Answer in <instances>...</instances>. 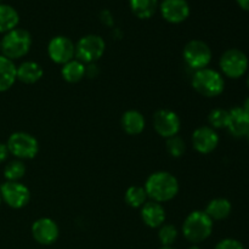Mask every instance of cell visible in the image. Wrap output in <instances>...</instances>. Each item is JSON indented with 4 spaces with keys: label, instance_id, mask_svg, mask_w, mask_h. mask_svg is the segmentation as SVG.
<instances>
[{
    "label": "cell",
    "instance_id": "obj_24",
    "mask_svg": "<svg viewBox=\"0 0 249 249\" xmlns=\"http://www.w3.org/2000/svg\"><path fill=\"white\" fill-rule=\"evenodd\" d=\"M147 198L148 197L145 191V187L136 186V185L129 187L124 195L125 203L131 208H141L147 202Z\"/></svg>",
    "mask_w": 249,
    "mask_h": 249
},
{
    "label": "cell",
    "instance_id": "obj_25",
    "mask_svg": "<svg viewBox=\"0 0 249 249\" xmlns=\"http://www.w3.org/2000/svg\"><path fill=\"white\" fill-rule=\"evenodd\" d=\"M27 172L26 164L22 160H15L7 163L4 168V178L6 181H19Z\"/></svg>",
    "mask_w": 249,
    "mask_h": 249
},
{
    "label": "cell",
    "instance_id": "obj_18",
    "mask_svg": "<svg viewBox=\"0 0 249 249\" xmlns=\"http://www.w3.org/2000/svg\"><path fill=\"white\" fill-rule=\"evenodd\" d=\"M43 74L41 66L34 61H26L17 67V80L23 84H34L41 79Z\"/></svg>",
    "mask_w": 249,
    "mask_h": 249
},
{
    "label": "cell",
    "instance_id": "obj_6",
    "mask_svg": "<svg viewBox=\"0 0 249 249\" xmlns=\"http://www.w3.org/2000/svg\"><path fill=\"white\" fill-rule=\"evenodd\" d=\"M106 50L104 38L97 34L82 36L75 44V57L84 65H91L102 57Z\"/></svg>",
    "mask_w": 249,
    "mask_h": 249
},
{
    "label": "cell",
    "instance_id": "obj_3",
    "mask_svg": "<svg viewBox=\"0 0 249 249\" xmlns=\"http://www.w3.org/2000/svg\"><path fill=\"white\" fill-rule=\"evenodd\" d=\"M0 40H1V55L11 61L24 57L31 50V33L23 28L17 27L7 32Z\"/></svg>",
    "mask_w": 249,
    "mask_h": 249
},
{
    "label": "cell",
    "instance_id": "obj_26",
    "mask_svg": "<svg viewBox=\"0 0 249 249\" xmlns=\"http://www.w3.org/2000/svg\"><path fill=\"white\" fill-rule=\"evenodd\" d=\"M178 235L179 232H178L177 228L170 224H163L158 230V240L163 247H170L174 245L175 241L178 240Z\"/></svg>",
    "mask_w": 249,
    "mask_h": 249
},
{
    "label": "cell",
    "instance_id": "obj_23",
    "mask_svg": "<svg viewBox=\"0 0 249 249\" xmlns=\"http://www.w3.org/2000/svg\"><path fill=\"white\" fill-rule=\"evenodd\" d=\"M129 5L131 12L141 19L151 18L160 7L158 0H129Z\"/></svg>",
    "mask_w": 249,
    "mask_h": 249
},
{
    "label": "cell",
    "instance_id": "obj_28",
    "mask_svg": "<svg viewBox=\"0 0 249 249\" xmlns=\"http://www.w3.org/2000/svg\"><path fill=\"white\" fill-rule=\"evenodd\" d=\"M167 151L172 157L179 158L185 155L186 152V143L180 136H173V138L167 139Z\"/></svg>",
    "mask_w": 249,
    "mask_h": 249
},
{
    "label": "cell",
    "instance_id": "obj_1",
    "mask_svg": "<svg viewBox=\"0 0 249 249\" xmlns=\"http://www.w3.org/2000/svg\"><path fill=\"white\" fill-rule=\"evenodd\" d=\"M145 191L151 201L164 203L175 198L179 192V182L168 172L152 173L145 182Z\"/></svg>",
    "mask_w": 249,
    "mask_h": 249
},
{
    "label": "cell",
    "instance_id": "obj_40",
    "mask_svg": "<svg viewBox=\"0 0 249 249\" xmlns=\"http://www.w3.org/2000/svg\"><path fill=\"white\" fill-rule=\"evenodd\" d=\"M1 1H2V0H0V4H1Z\"/></svg>",
    "mask_w": 249,
    "mask_h": 249
},
{
    "label": "cell",
    "instance_id": "obj_9",
    "mask_svg": "<svg viewBox=\"0 0 249 249\" xmlns=\"http://www.w3.org/2000/svg\"><path fill=\"white\" fill-rule=\"evenodd\" d=\"M0 195L4 203L12 209H21L31 201V191L19 181H5L0 186Z\"/></svg>",
    "mask_w": 249,
    "mask_h": 249
},
{
    "label": "cell",
    "instance_id": "obj_38",
    "mask_svg": "<svg viewBox=\"0 0 249 249\" xmlns=\"http://www.w3.org/2000/svg\"><path fill=\"white\" fill-rule=\"evenodd\" d=\"M1 203H2V199H1V195H0V206H1Z\"/></svg>",
    "mask_w": 249,
    "mask_h": 249
},
{
    "label": "cell",
    "instance_id": "obj_8",
    "mask_svg": "<svg viewBox=\"0 0 249 249\" xmlns=\"http://www.w3.org/2000/svg\"><path fill=\"white\" fill-rule=\"evenodd\" d=\"M182 57H184L185 63L196 72V71L208 67L212 57H213V53H212L208 44L195 39V40H190L185 45L184 50H182Z\"/></svg>",
    "mask_w": 249,
    "mask_h": 249
},
{
    "label": "cell",
    "instance_id": "obj_37",
    "mask_svg": "<svg viewBox=\"0 0 249 249\" xmlns=\"http://www.w3.org/2000/svg\"><path fill=\"white\" fill-rule=\"evenodd\" d=\"M246 138H247V140H248V142H249V131H248L247 135H246Z\"/></svg>",
    "mask_w": 249,
    "mask_h": 249
},
{
    "label": "cell",
    "instance_id": "obj_19",
    "mask_svg": "<svg viewBox=\"0 0 249 249\" xmlns=\"http://www.w3.org/2000/svg\"><path fill=\"white\" fill-rule=\"evenodd\" d=\"M17 80V67L14 61L0 55V92L11 89Z\"/></svg>",
    "mask_w": 249,
    "mask_h": 249
},
{
    "label": "cell",
    "instance_id": "obj_36",
    "mask_svg": "<svg viewBox=\"0 0 249 249\" xmlns=\"http://www.w3.org/2000/svg\"><path fill=\"white\" fill-rule=\"evenodd\" d=\"M247 87H248V89H249V74H248V77H247Z\"/></svg>",
    "mask_w": 249,
    "mask_h": 249
},
{
    "label": "cell",
    "instance_id": "obj_14",
    "mask_svg": "<svg viewBox=\"0 0 249 249\" xmlns=\"http://www.w3.org/2000/svg\"><path fill=\"white\" fill-rule=\"evenodd\" d=\"M163 18L169 23H181L190 16V5L186 0H163L160 4Z\"/></svg>",
    "mask_w": 249,
    "mask_h": 249
},
{
    "label": "cell",
    "instance_id": "obj_12",
    "mask_svg": "<svg viewBox=\"0 0 249 249\" xmlns=\"http://www.w3.org/2000/svg\"><path fill=\"white\" fill-rule=\"evenodd\" d=\"M32 236L41 246H51L60 236L58 225L50 218H40L32 225Z\"/></svg>",
    "mask_w": 249,
    "mask_h": 249
},
{
    "label": "cell",
    "instance_id": "obj_10",
    "mask_svg": "<svg viewBox=\"0 0 249 249\" xmlns=\"http://www.w3.org/2000/svg\"><path fill=\"white\" fill-rule=\"evenodd\" d=\"M153 128L158 135L169 139L179 134L181 122L174 111L162 108L153 114Z\"/></svg>",
    "mask_w": 249,
    "mask_h": 249
},
{
    "label": "cell",
    "instance_id": "obj_21",
    "mask_svg": "<svg viewBox=\"0 0 249 249\" xmlns=\"http://www.w3.org/2000/svg\"><path fill=\"white\" fill-rule=\"evenodd\" d=\"M19 23V15L15 7L7 4H0V33L6 34L7 32L17 28Z\"/></svg>",
    "mask_w": 249,
    "mask_h": 249
},
{
    "label": "cell",
    "instance_id": "obj_33",
    "mask_svg": "<svg viewBox=\"0 0 249 249\" xmlns=\"http://www.w3.org/2000/svg\"><path fill=\"white\" fill-rule=\"evenodd\" d=\"M242 108L245 109V111H246V113H247L248 116H249V96L247 97V99L245 100V102H243V106H242Z\"/></svg>",
    "mask_w": 249,
    "mask_h": 249
},
{
    "label": "cell",
    "instance_id": "obj_29",
    "mask_svg": "<svg viewBox=\"0 0 249 249\" xmlns=\"http://www.w3.org/2000/svg\"><path fill=\"white\" fill-rule=\"evenodd\" d=\"M214 249H246L242 242L236 238H224L219 241Z\"/></svg>",
    "mask_w": 249,
    "mask_h": 249
},
{
    "label": "cell",
    "instance_id": "obj_22",
    "mask_svg": "<svg viewBox=\"0 0 249 249\" xmlns=\"http://www.w3.org/2000/svg\"><path fill=\"white\" fill-rule=\"evenodd\" d=\"M87 73V67L83 62H80L77 58H73L70 62L65 63L61 68V75L67 83L74 84V83L80 82L85 77Z\"/></svg>",
    "mask_w": 249,
    "mask_h": 249
},
{
    "label": "cell",
    "instance_id": "obj_35",
    "mask_svg": "<svg viewBox=\"0 0 249 249\" xmlns=\"http://www.w3.org/2000/svg\"><path fill=\"white\" fill-rule=\"evenodd\" d=\"M160 249H175V248H173V246H170V247H163V246H162V247H160Z\"/></svg>",
    "mask_w": 249,
    "mask_h": 249
},
{
    "label": "cell",
    "instance_id": "obj_17",
    "mask_svg": "<svg viewBox=\"0 0 249 249\" xmlns=\"http://www.w3.org/2000/svg\"><path fill=\"white\" fill-rule=\"evenodd\" d=\"M122 128L129 135H139L146 126L145 117L136 109H129L122 116Z\"/></svg>",
    "mask_w": 249,
    "mask_h": 249
},
{
    "label": "cell",
    "instance_id": "obj_39",
    "mask_svg": "<svg viewBox=\"0 0 249 249\" xmlns=\"http://www.w3.org/2000/svg\"><path fill=\"white\" fill-rule=\"evenodd\" d=\"M0 53H1V40H0Z\"/></svg>",
    "mask_w": 249,
    "mask_h": 249
},
{
    "label": "cell",
    "instance_id": "obj_2",
    "mask_svg": "<svg viewBox=\"0 0 249 249\" xmlns=\"http://www.w3.org/2000/svg\"><path fill=\"white\" fill-rule=\"evenodd\" d=\"M213 232V220L206 212L194 211L182 224V235L192 245H198L211 237Z\"/></svg>",
    "mask_w": 249,
    "mask_h": 249
},
{
    "label": "cell",
    "instance_id": "obj_11",
    "mask_svg": "<svg viewBox=\"0 0 249 249\" xmlns=\"http://www.w3.org/2000/svg\"><path fill=\"white\" fill-rule=\"evenodd\" d=\"M48 55L53 62L65 65L75 57V45L65 36H53L48 45Z\"/></svg>",
    "mask_w": 249,
    "mask_h": 249
},
{
    "label": "cell",
    "instance_id": "obj_16",
    "mask_svg": "<svg viewBox=\"0 0 249 249\" xmlns=\"http://www.w3.org/2000/svg\"><path fill=\"white\" fill-rule=\"evenodd\" d=\"M141 219L151 229H160L165 221V209L158 202L148 201L141 207Z\"/></svg>",
    "mask_w": 249,
    "mask_h": 249
},
{
    "label": "cell",
    "instance_id": "obj_7",
    "mask_svg": "<svg viewBox=\"0 0 249 249\" xmlns=\"http://www.w3.org/2000/svg\"><path fill=\"white\" fill-rule=\"evenodd\" d=\"M221 74L230 79H238L247 73L249 61L247 55L238 49H229L219 61Z\"/></svg>",
    "mask_w": 249,
    "mask_h": 249
},
{
    "label": "cell",
    "instance_id": "obj_20",
    "mask_svg": "<svg viewBox=\"0 0 249 249\" xmlns=\"http://www.w3.org/2000/svg\"><path fill=\"white\" fill-rule=\"evenodd\" d=\"M232 211V206H231V202L228 198H223V197H219V198H214L207 204L206 207V213L212 220H225L226 218H229V215L231 214Z\"/></svg>",
    "mask_w": 249,
    "mask_h": 249
},
{
    "label": "cell",
    "instance_id": "obj_32",
    "mask_svg": "<svg viewBox=\"0 0 249 249\" xmlns=\"http://www.w3.org/2000/svg\"><path fill=\"white\" fill-rule=\"evenodd\" d=\"M101 16L104 17H106V21H105V23L106 24H112V16H111V14H109L108 11H102L101 12Z\"/></svg>",
    "mask_w": 249,
    "mask_h": 249
},
{
    "label": "cell",
    "instance_id": "obj_4",
    "mask_svg": "<svg viewBox=\"0 0 249 249\" xmlns=\"http://www.w3.org/2000/svg\"><path fill=\"white\" fill-rule=\"evenodd\" d=\"M192 88L204 97H216L225 89V79L220 72L212 68H203L195 72L191 80Z\"/></svg>",
    "mask_w": 249,
    "mask_h": 249
},
{
    "label": "cell",
    "instance_id": "obj_5",
    "mask_svg": "<svg viewBox=\"0 0 249 249\" xmlns=\"http://www.w3.org/2000/svg\"><path fill=\"white\" fill-rule=\"evenodd\" d=\"M6 146L10 155L19 160H33L39 152L38 140L33 135L24 131L12 133L7 139Z\"/></svg>",
    "mask_w": 249,
    "mask_h": 249
},
{
    "label": "cell",
    "instance_id": "obj_13",
    "mask_svg": "<svg viewBox=\"0 0 249 249\" xmlns=\"http://www.w3.org/2000/svg\"><path fill=\"white\" fill-rule=\"evenodd\" d=\"M192 146L201 155H209L219 145V135L215 129L209 125L197 128L192 134Z\"/></svg>",
    "mask_w": 249,
    "mask_h": 249
},
{
    "label": "cell",
    "instance_id": "obj_27",
    "mask_svg": "<svg viewBox=\"0 0 249 249\" xmlns=\"http://www.w3.org/2000/svg\"><path fill=\"white\" fill-rule=\"evenodd\" d=\"M229 122V111L224 108H215L209 113L208 123L213 129H225Z\"/></svg>",
    "mask_w": 249,
    "mask_h": 249
},
{
    "label": "cell",
    "instance_id": "obj_31",
    "mask_svg": "<svg viewBox=\"0 0 249 249\" xmlns=\"http://www.w3.org/2000/svg\"><path fill=\"white\" fill-rule=\"evenodd\" d=\"M236 1L241 9H243L245 11H249V0H236Z\"/></svg>",
    "mask_w": 249,
    "mask_h": 249
},
{
    "label": "cell",
    "instance_id": "obj_15",
    "mask_svg": "<svg viewBox=\"0 0 249 249\" xmlns=\"http://www.w3.org/2000/svg\"><path fill=\"white\" fill-rule=\"evenodd\" d=\"M226 129L233 138H246L249 131V116L242 106H236L229 111V122Z\"/></svg>",
    "mask_w": 249,
    "mask_h": 249
},
{
    "label": "cell",
    "instance_id": "obj_34",
    "mask_svg": "<svg viewBox=\"0 0 249 249\" xmlns=\"http://www.w3.org/2000/svg\"><path fill=\"white\" fill-rule=\"evenodd\" d=\"M187 249H201V248H199L198 246H197V245H192L191 247H190V248H187Z\"/></svg>",
    "mask_w": 249,
    "mask_h": 249
},
{
    "label": "cell",
    "instance_id": "obj_30",
    "mask_svg": "<svg viewBox=\"0 0 249 249\" xmlns=\"http://www.w3.org/2000/svg\"><path fill=\"white\" fill-rule=\"evenodd\" d=\"M9 155H10V152H9V150H7L6 143L0 142V164H1V163H4L5 160H7Z\"/></svg>",
    "mask_w": 249,
    "mask_h": 249
}]
</instances>
